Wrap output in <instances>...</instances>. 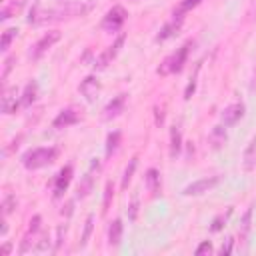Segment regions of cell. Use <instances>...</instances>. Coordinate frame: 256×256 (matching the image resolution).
Returning a JSON list of instances; mask_svg holds the SVG:
<instances>
[{
    "instance_id": "cell-1",
    "label": "cell",
    "mask_w": 256,
    "mask_h": 256,
    "mask_svg": "<svg viewBox=\"0 0 256 256\" xmlns=\"http://www.w3.org/2000/svg\"><path fill=\"white\" fill-rule=\"evenodd\" d=\"M56 156H58L56 148H34L22 156V164L26 170H38V168L52 164L56 160Z\"/></svg>"
},
{
    "instance_id": "cell-2",
    "label": "cell",
    "mask_w": 256,
    "mask_h": 256,
    "mask_svg": "<svg viewBox=\"0 0 256 256\" xmlns=\"http://www.w3.org/2000/svg\"><path fill=\"white\" fill-rule=\"evenodd\" d=\"M190 48H192V42H184L176 52H172V54H170V56L160 64L158 74H160V76H168V74H176V72H180V70L184 68V64H186V58H188Z\"/></svg>"
},
{
    "instance_id": "cell-3",
    "label": "cell",
    "mask_w": 256,
    "mask_h": 256,
    "mask_svg": "<svg viewBox=\"0 0 256 256\" xmlns=\"http://www.w3.org/2000/svg\"><path fill=\"white\" fill-rule=\"evenodd\" d=\"M126 10L122 8V6H112L106 14H104V18H102V30H106V32H118L120 28H122V24L126 22Z\"/></svg>"
},
{
    "instance_id": "cell-4",
    "label": "cell",
    "mask_w": 256,
    "mask_h": 256,
    "mask_svg": "<svg viewBox=\"0 0 256 256\" xmlns=\"http://www.w3.org/2000/svg\"><path fill=\"white\" fill-rule=\"evenodd\" d=\"M60 36H62V34H60L58 30H50V32H46V34H44V36H42V38L32 46V50H30V58H32V60H40V58H42V56H44V54H46V52H48V50H50V48L60 40Z\"/></svg>"
},
{
    "instance_id": "cell-5",
    "label": "cell",
    "mask_w": 256,
    "mask_h": 256,
    "mask_svg": "<svg viewBox=\"0 0 256 256\" xmlns=\"http://www.w3.org/2000/svg\"><path fill=\"white\" fill-rule=\"evenodd\" d=\"M124 40H126V36L124 34H120L116 40H114V44H110L98 58H96V62H94V68L96 70H102V68H106L114 58H116V54L120 52V48H122V44H124Z\"/></svg>"
},
{
    "instance_id": "cell-6",
    "label": "cell",
    "mask_w": 256,
    "mask_h": 256,
    "mask_svg": "<svg viewBox=\"0 0 256 256\" xmlns=\"http://www.w3.org/2000/svg\"><path fill=\"white\" fill-rule=\"evenodd\" d=\"M218 182H220V176L200 178V180H196V182L188 184V186L182 190V194H184V196H200V194H204V192L212 190L214 186H218Z\"/></svg>"
},
{
    "instance_id": "cell-7",
    "label": "cell",
    "mask_w": 256,
    "mask_h": 256,
    "mask_svg": "<svg viewBox=\"0 0 256 256\" xmlns=\"http://www.w3.org/2000/svg\"><path fill=\"white\" fill-rule=\"evenodd\" d=\"M244 104L242 102H234V104H230V106H226L224 110H222V124L224 126H234L242 116H244Z\"/></svg>"
},
{
    "instance_id": "cell-8",
    "label": "cell",
    "mask_w": 256,
    "mask_h": 256,
    "mask_svg": "<svg viewBox=\"0 0 256 256\" xmlns=\"http://www.w3.org/2000/svg\"><path fill=\"white\" fill-rule=\"evenodd\" d=\"M182 22H184V16H174V14H172V20H170L168 24H164V26H162V30L158 32L156 40H158V42H164V40L172 38L174 34H178V32H180V28H182Z\"/></svg>"
},
{
    "instance_id": "cell-9",
    "label": "cell",
    "mask_w": 256,
    "mask_h": 256,
    "mask_svg": "<svg viewBox=\"0 0 256 256\" xmlns=\"http://www.w3.org/2000/svg\"><path fill=\"white\" fill-rule=\"evenodd\" d=\"M78 120H80V112H78L76 108H66V110H62V112L54 118L52 126H54V128H66V126L76 124Z\"/></svg>"
},
{
    "instance_id": "cell-10",
    "label": "cell",
    "mask_w": 256,
    "mask_h": 256,
    "mask_svg": "<svg viewBox=\"0 0 256 256\" xmlns=\"http://www.w3.org/2000/svg\"><path fill=\"white\" fill-rule=\"evenodd\" d=\"M124 104H126V94H118V96H114V98L104 106V114H102V118H104V120L116 118V116L124 110Z\"/></svg>"
},
{
    "instance_id": "cell-11",
    "label": "cell",
    "mask_w": 256,
    "mask_h": 256,
    "mask_svg": "<svg viewBox=\"0 0 256 256\" xmlns=\"http://www.w3.org/2000/svg\"><path fill=\"white\" fill-rule=\"evenodd\" d=\"M70 180H72V166H64V168L58 172L56 182H54V198H60V196L64 194V190L68 188Z\"/></svg>"
},
{
    "instance_id": "cell-12",
    "label": "cell",
    "mask_w": 256,
    "mask_h": 256,
    "mask_svg": "<svg viewBox=\"0 0 256 256\" xmlns=\"http://www.w3.org/2000/svg\"><path fill=\"white\" fill-rule=\"evenodd\" d=\"M98 90H100V82H98V78H94V76H86V78L80 82V94H82L88 102H92V100L96 98Z\"/></svg>"
},
{
    "instance_id": "cell-13",
    "label": "cell",
    "mask_w": 256,
    "mask_h": 256,
    "mask_svg": "<svg viewBox=\"0 0 256 256\" xmlns=\"http://www.w3.org/2000/svg\"><path fill=\"white\" fill-rule=\"evenodd\" d=\"M16 94H18L16 88H4V92H2V112L4 114H12L18 110L20 104L16 100Z\"/></svg>"
},
{
    "instance_id": "cell-14",
    "label": "cell",
    "mask_w": 256,
    "mask_h": 256,
    "mask_svg": "<svg viewBox=\"0 0 256 256\" xmlns=\"http://www.w3.org/2000/svg\"><path fill=\"white\" fill-rule=\"evenodd\" d=\"M122 240V220L120 218H114L108 226V244L110 246H118Z\"/></svg>"
},
{
    "instance_id": "cell-15",
    "label": "cell",
    "mask_w": 256,
    "mask_h": 256,
    "mask_svg": "<svg viewBox=\"0 0 256 256\" xmlns=\"http://www.w3.org/2000/svg\"><path fill=\"white\" fill-rule=\"evenodd\" d=\"M242 164H244V170L250 172L254 166H256V138H252L244 150V156H242Z\"/></svg>"
},
{
    "instance_id": "cell-16",
    "label": "cell",
    "mask_w": 256,
    "mask_h": 256,
    "mask_svg": "<svg viewBox=\"0 0 256 256\" xmlns=\"http://www.w3.org/2000/svg\"><path fill=\"white\" fill-rule=\"evenodd\" d=\"M182 150V134H180V126H172V130H170V156L176 158Z\"/></svg>"
},
{
    "instance_id": "cell-17",
    "label": "cell",
    "mask_w": 256,
    "mask_h": 256,
    "mask_svg": "<svg viewBox=\"0 0 256 256\" xmlns=\"http://www.w3.org/2000/svg\"><path fill=\"white\" fill-rule=\"evenodd\" d=\"M224 142H226L224 124L214 126V128H212V132H210V144H212V148H214V150H218V148H222V144H224Z\"/></svg>"
},
{
    "instance_id": "cell-18",
    "label": "cell",
    "mask_w": 256,
    "mask_h": 256,
    "mask_svg": "<svg viewBox=\"0 0 256 256\" xmlns=\"http://www.w3.org/2000/svg\"><path fill=\"white\" fill-rule=\"evenodd\" d=\"M26 4V0H12L10 4H6L4 8H2V14H0V20H8L12 14H18L20 10H22V6Z\"/></svg>"
},
{
    "instance_id": "cell-19",
    "label": "cell",
    "mask_w": 256,
    "mask_h": 256,
    "mask_svg": "<svg viewBox=\"0 0 256 256\" xmlns=\"http://www.w3.org/2000/svg\"><path fill=\"white\" fill-rule=\"evenodd\" d=\"M146 186H148V190H150L154 196L160 192V172H158L156 168H150V170L146 172Z\"/></svg>"
},
{
    "instance_id": "cell-20",
    "label": "cell",
    "mask_w": 256,
    "mask_h": 256,
    "mask_svg": "<svg viewBox=\"0 0 256 256\" xmlns=\"http://www.w3.org/2000/svg\"><path fill=\"white\" fill-rule=\"evenodd\" d=\"M136 166H138V156H134L130 162H128V166L124 168V174H122V182H120L122 190H126V188H128V184H130V180H132V176H134V172H136Z\"/></svg>"
},
{
    "instance_id": "cell-21",
    "label": "cell",
    "mask_w": 256,
    "mask_h": 256,
    "mask_svg": "<svg viewBox=\"0 0 256 256\" xmlns=\"http://www.w3.org/2000/svg\"><path fill=\"white\" fill-rule=\"evenodd\" d=\"M92 170H94V164H92ZM92 170L84 174L80 186H78V198H86L90 192H92V184H94V176H92Z\"/></svg>"
},
{
    "instance_id": "cell-22",
    "label": "cell",
    "mask_w": 256,
    "mask_h": 256,
    "mask_svg": "<svg viewBox=\"0 0 256 256\" xmlns=\"http://www.w3.org/2000/svg\"><path fill=\"white\" fill-rule=\"evenodd\" d=\"M36 94H38V84L36 82H28L26 88H24V96L20 98V104L22 106H30L36 100Z\"/></svg>"
},
{
    "instance_id": "cell-23",
    "label": "cell",
    "mask_w": 256,
    "mask_h": 256,
    "mask_svg": "<svg viewBox=\"0 0 256 256\" xmlns=\"http://www.w3.org/2000/svg\"><path fill=\"white\" fill-rule=\"evenodd\" d=\"M200 2H202V0H180L178 8L174 10V16H184L186 12H190L192 8H196Z\"/></svg>"
},
{
    "instance_id": "cell-24",
    "label": "cell",
    "mask_w": 256,
    "mask_h": 256,
    "mask_svg": "<svg viewBox=\"0 0 256 256\" xmlns=\"http://www.w3.org/2000/svg\"><path fill=\"white\" fill-rule=\"evenodd\" d=\"M118 142H120V132H112V134H108V138H106V156H108V158L116 152Z\"/></svg>"
},
{
    "instance_id": "cell-25",
    "label": "cell",
    "mask_w": 256,
    "mask_h": 256,
    "mask_svg": "<svg viewBox=\"0 0 256 256\" xmlns=\"http://www.w3.org/2000/svg\"><path fill=\"white\" fill-rule=\"evenodd\" d=\"M16 34H18V30H16V28H10V30H6V32L2 34V40H0V50H2V52H6V50H8V46H10V42L16 38Z\"/></svg>"
},
{
    "instance_id": "cell-26",
    "label": "cell",
    "mask_w": 256,
    "mask_h": 256,
    "mask_svg": "<svg viewBox=\"0 0 256 256\" xmlns=\"http://www.w3.org/2000/svg\"><path fill=\"white\" fill-rule=\"evenodd\" d=\"M14 208H16V198H14L12 194H6V196H4V200H2V214H4V216H8Z\"/></svg>"
},
{
    "instance_id": "cell-27",
    "label": "cell",
    "mask_w": 256,
    "mask_h": 256,
    "mask_svg": "<svg viewBox=\"0 0 256 256\" xmlns=\"http://www.w3.org/2000/svg\"><path fill=\"white\" fill-rule=\"evenodd\" d=\"M230 214H232V208H228V210H226V214H220L218 218H214V222H212L210 230H212V232H218V230L224 226V222L228 220V216H230Z\"/></svg>"
},
{
    "instance_id": "cell-28",
    "label": "cell",
    "mask_w": 256,
    "mask_h": 256,
    "mask_svg": "<svg viewBox=\"0 0 256 256\" xmlns=\"http://www.w3.org/2000/svg\"><path fill=\"white\" fill-rule=\"evenodd\" d=\"M92 222H94V216L90 214L86 218V224H84V232H82V240H80V246H86L88 238H90V232H92Z\"/></svg>"
},
{
    "instance_id": "cell-29",
    "label": "cell",
    "mask_w": 256,
    "mask_h": 256,
    "mask_svg": "<svg viewBox=\"0 0 256 256\" xmlns=\"http://www.w3.org/2000/svg\"><path fill=\"white\" fill-rule=\"evenodd\" d=\"M198 70H200V64L196 66V72H194V76L190 78V82H188V86H186V92H184V98H186V100H190V98H192V94H194V88H196V76H198Z\"/></svg>"
},
{
    "instance_id": "cell-30",
    "label": "cell",
    "mask_w": 256,
    "mask_h": 256,
    "mask_svg": "<svg viewBox=\"0 0 256 256\" xmlns=\"http://www.w3.org/2000/svg\"><path fill=\"white\" fill-rule=\"evenodd\" d=\"M40 222H42V218L36 214V216L30 220V226H28V232H26V236H36V234H38V230H40Z\"/></svg>"
},
{
    "instance_id": "cell-31",
    "label": "cell",
    "mask_w": 256,
    "mask_h": 256,
    "mask_svg": "<svg viewBox=\"0 0 256 256\" xmlns=\"http://www.w3.org/2000/svg\"><path fill=\"white\" fill-rule=\"evenodd\" d=\"M112 194H114V186H112V182H106V190H104V212H106L108 206H110Z\"/></svg>"
},
{
    "instance_id": "cell-32",
    "label": "cell",
    "mask_w": 256,
    "mask_h": 256,
    "mask_svg": "<svg viewBox=\"0 0 256 256\" xmlns=\"http://www.w3.org/2000/svg\"><path fill=\"white\" fill-rule=\"evenodd\" d=\"M136 216H138V196H134V198H132L130 208H128V218H130V220L134 222V220H136Z\"/></svg>"
},
{
    "instance_id": "cell-33",
    "label": "cell",
    "mask_w": 256,
    "mask_h": 256,
    "mask_svg": "<svg viewBox=\"0 0 256 256\" xmlns=\"http://www.w3.org/2000/svg\"><path fill=\"white\" fill-rule=\"evenodd\" d=\"M14 62H16V56H8V58L4 60V72H2V80H6V78H8V74H10L12 66H14Z\"/></svg>"
},
{
    "instance_id": "cell-34",
    "label": "cell",
    "mask_w": 256,
    "mask_h": 256,
    "mask_svg": "<svg viewBox=\"0 0 256 256\" xmlns=\"http://www.w3.org/2000/svg\"><path fill=\"white\" fill-rule=\"evenodd\" d=\"M250 216H252V208H248L244 212V218H242V236H246V232L250 230Z\"/></svg>"
},
{
    "instance_id": "cell-35",
    "label": "cell",
    "mask_w": 256,
    "mask_h": 256,
    "mask_svg": "<svg viewBox=\"0 0 256 256\" xmlns=\"http://www.w3.org/2000/svg\"><path fill=\"white\" fill-rule=\"evenodd\" d=\"M212 252V244H210V240H204L198 248H196V254H210Z\"/></svg>"
},
{
    "instance_id": "cell-36",
    "label": "cell",
    "mask_w": 256,
    "mask_h": 256,
    "mask_svg": "<svg viewBox=\"0 0 256 256\" xmlns=\"http://www.w3.org/2000/svg\"><path fill=\"white\" fill-rule=\"evenodd\" d=\"M232 244H234V240H232V238H228V240H226V244H222V248H220V254H222V256L230 254V252H232Z\"/></svg>"
},
{
    "instance_id": "cell-37",
    "label": "cell",
    "mask_w": 256,
    "mask_h": 256,
    "mask_svg": "<svg viewBox=\"0 0 256 256\" xmlns=\"http://www.w3.org/2000/svg\"><path fill=\"white\" fill-rule=\"evenodd\" d=\"M162 110H164V108H158V106H156V124H158V126H162V122H164V112H162Z\"/></svg>"
},
{
    "instance_id": "cell-38",
    "label": "cell",
    "mask_w": 256,
    "mask_h": 256,
    "mask_svg": "<svg viewBox=\"0 0 256 256\" xmlns=\"http://www.w3.org/2000/svg\"><path fill=\"white\" fill-rule=\"evenodd\" d=\"M10 250H12V246H10V244H4V246H2V250H0V254L6 256V254H10Z\"/></svg>"
}]
</instances>
